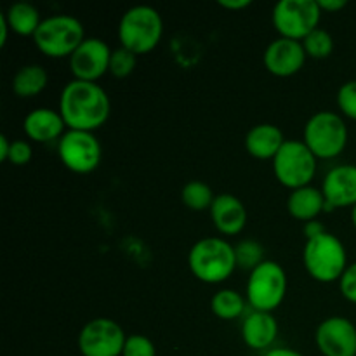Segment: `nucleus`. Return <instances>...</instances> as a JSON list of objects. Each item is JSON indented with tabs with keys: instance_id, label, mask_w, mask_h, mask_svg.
I'll return each instance as SVG.
<instances>
[{
	"instance_id": "f257e3e1",
	"label": "nucleus",
	"mask_w": 356,
	"mask_h": 356,
	"mask_svg": "<svg viewBox=\"0 0 356 356\" xmlns=\"http://www.w3.org/2000/svg\"><path fill=\"white\" fill-rule=\"evenodd\" d=\"M59 113L72 131L94 132L110 118L111 101L97 82L73 79L63 87Z\"/></svg>"
},
{
	"instance_id": "f03ea898",
	"label": "nucleus",
	"mask_w": 356,
	"mask_h": 356,
	"mask_svg": "<svg viewBox=\"0 0 356 356\" xmlns=\"http://www.w3.org/2000/svg\"><path fill=\"white\" fill-rule=\"evenodd\" d=\"M188 266L195 278L209 285L228 280L236 270L235 245L219 236H205L193 243L188 254Z\"/></svg>"
},
{
	"instance_id": "7ed1b4c3",
	"label": "nucleus",
	"mask_w": 356,
	"mask_h": 356,
	"mask_svg": "<svg viewBox=\"0 0 356 356\" xmlns=\"http://www.w3.org/2000/svg\"><path fill=\"white\" fill-rule=\"evenodd\" d=\"M302 264L309 277L320 284L339 282L348 268L346 247L334 233L325 232L315 238L306 240Z\"/></svg>"
},
{
	"instance_id": "20e7f679",
	"label": "nucleus",
	"mask_w": 356,
	"mask_h": 356,
	"mask_svg": "<svg viewBox=\"0 0 356 356\" xmlns=\"http://www.w3.org/2000/svg\"><path fill=\"white\" fill-rule=\"evenodd\" d=\"M163 35V21L159 10L152 6H134L125 10L118 23L120 47L143 56L160 44Z\"/></svg>"
},
{
	"instance_id": "39448f33",
	"label": "nucleus",
	"mask_w": 356,
	"mask_h": 356,
	"mask_svg": "<svg viewBox=\"0 0 356 356\" xmlns=\"http://www.w3.org/2000/svg\"><path fill=\"white\" fill-rule=\"evenodd\" d=\"M83 23L70 14L44 17L33 35V44L47 58H70L86 40Z\"/></svg>"
},
{
	"instance_id": "423d86ee",
	"label": "nucleus",
	"mask_w": 356,
	"mask_h": 356,
	"mask_svg": "<svg viewBox=\"0 0 356 356\" xmlns=\"http://www.w3.org/2000/svg\"><path fill=\"white\" fill-rule=\"evenodd\" d=\"M350 132L339 113L323 110L308 118L302 131V141L318 160H330L339 156L348 146Z\"/></svg>"
},
{
	"instance_id": "0eeeda50",
	"label": "nucleus",
	"mask_w": 356,
	"mask_h": 356,
	"mask_svg": "<svg viewBox=\"0 0 356 356\" xmlns=\"http://www.w3.org/2000/svg\"><path fill=\"white\" fill-rule=\"evenodd\" d=\"M287 273L277 261L266 259L250 271L247 280V302L256 312L273 313L284 302L287 294Z\"/></svg>"
},
{
	"instance_id": "6e6552de",
	"label": "nucleus",
	"mask_w": 356,
	"mask_h": 356,
	"mask_svg": "<svg viewBox=\"0 0 356 356\" xmlns=\"http://www.w3.org/2000/svg\"><path fill=\"white\" fill-rule=\"evenodd\" d=\"M316 163L318 159L313 155L305 141L292 139L285 141L273 159V172L282 186L294 191L312 184L316 174Z\"/></svg>"
},
{
	"instance_id": "1a4fd4ad",
	"label": "nucleus",
	"mask_w": 356,
	"mask_h": 356,
	"mask_svg": "<svg viewBox=\"0 0 356 356\" xmlns=\"http://www.w3.org/2000/svg\"><path fill=\"white\" fill-rule=\"evenodd\" d=\"M271 21L280 37L302 42L320 28L322 9L316 0H280L275 3Z\"/></svg>"
},
{
	"instance_id": "9d476101",
	"label": "nucleus",
	"mask_w": 356,
	"mask_h": 356,
	"mask_svg": "<svg viewBox=\"0 0 356 356\" xmlns=\"http://www.w3.org/2000/svg\"><path fill=\"white\" fill-rule=\"evenodd\" d=\"M58 155L70 172L90 174L99 167L103 148L94 132L68 129L58 141Z\"/></svg>"
},
{
	"instance_id": "9b49d317",
	"label": "nucleus",
	"mask_w": 356,
	"mask_h": 356,
	"mask_svg": "<svg viewBox=\"0 0 356 356\" xmlns=\"http://www.w3.org/2000/svg\"><path fill=\"white\" fill-rule=\"evenodd\" d=\"M125 336L120 323L111 318H92L80 329L76 346L82 356H122Z\"/></svg>"
},
{
	"instance_id": "f8f14e48",
	"label": "nucleus",
	"mask_w": 356,
	"mask_h": 356,
	"mask_svg": "<svg viewBox=\"0 0 356 356\" xmlns=\"http://www.w3.org/2000/svg\"><path fill=\"white\" fill-rule=\"evenodd\" d=\"M111 49L104 40L89 37L70 56V70L75 80L97 82L104 73L110 72Z\"/></svg>"
},
{
	"instance_id": "ddd939ff",
	"label": "nucleus",
	"mask_w": 356,
	"mask_h": 356,
	"mask_svg": "<svg viewBox=\"0 0 356 356\" xmlns=\"http://www.w3.org/2000/svg\"><path fill=\"white\" fill-rule=\"evenodd\" d=\"M315 344L323 356H356V325L346 316H329L316 327Z\"/></svg>"
},
{
	"instance_id": "4468645a",
	"label": "nucleus",
	"mask_w": 356,
	"mask_h": 356,
	"mask_svg": "<svg viewBox=\"0 0 356 356\" xmlns=\"http://www.w3.org/2000/svg\"><path fill=\"white\" fill-rule=\"evenodd\" d=\"M306 58H308V54H306L302 42L278 37L273 42H270V45L264 51L263 61L271 75L287 79V76L301 72Z\"/></svg>"
},
{
	"instance_id": "2eb2a0df",
	"label": "nucleus",
	"mask_w": 356,
	"mask_h": 356,
	"mask_svg": "<svg viewBox=\"0 0 356 356\" xmlns=\"http://www.w3.org/2000/svg\"><path fill=\"white\" fill-rule=\"evenodd\" d=\"M325 212L356 205V165L343 163L327 172L322 183Z\"/></svg>"
},
{
	"instance_id": "dca6fc26",
	"label": "nucleus",
	"mask_w": 356,
	"mask_h": 356,
	"mask_svg": "<svg viewBox=\"0 0 356 356\" xmlns=\"http://www.w3.org/2000/svg\"><path fill=\"white\" fill-rule=\"evenodd\" d=\"M209 212L216 229L226 236L240 235L249 219L243 202L232 193L216 195V200Z\"/></svg>"
},
{
	"instance_id": "f3484780",
	"label": "nucleus",
	"mask_w": 356,
	"mask_h": 356,
	"mask_svg": "<svg viewBox=\"0 0 356 356\" xmlns=\"http://www.w3.org/2000/svg\"><path fill=\"white\" fill-rule=\"evenodd\" d=\"M23 131L28 139L35 143L59 141L66 132V122L59 110L52 108H35L24 117Z\"/></svg>"
},
{
	"instance_id": "a211bd4d",
	"label": "nucleus",
	"mask_w": 356,
	"mask_h": 356,
	"mask_svg": "<svg viewBox=\"0 0 356 356\" xmlns=\"http://www.w3.org/2000/svg\"><path fill=\"white\" fill-rule=\"evenodd\" d=\"M278 322L273 313L252 312L242 322V339L250 350H268L277 341Z\"/></svg>"
},
{
	"instance_id": "6ab92c4d",
	"label": "nucleus",
	"mask_w": 356,
	"mask_h": 356,
	"mask_svg": "<svg viewBox=\"0 0 356 356\" xmlns=\"http://www.w3.org/2000/svg\"><path fill=\"white\" fill-rule=\"evenodd\" d=\"M287 139L284 138V132L273 124H257L245 134L247 153L257 160H271L277 156L282 146L285 145Z\"/></svg>"
},
{
	"instance_id": "aec40b11",
	"label": "nucleus",
	"mask_w": 356,
	"mask_h": 356,
	"mask_svg": "<svg viewBox=\"0 0 356 356\" xmlns=\"http://www.w3.org/2000/svg\"><path fill=\"white\" fill-rule=\"evenodd\" d=\"M287 211L298 221L306 222L316 221L322 212H325V197L322 190L315 186H305L291 191L287 198Z\"/></svg>"
},
{
	"instance_id": "412c9836",
	"label": "nucleus",
	"mask_w": 356,
	"mask_h": 356,
	"mask_svg": "<svg viewBox=\"0 0 356 356\" xmlns=\"http://www.w3.org/2000/svg\"><path fill=\"white\" fill-rule=\"evenodd\" d=\"M49 83L47 70L42 65L31 63V65H24L14 73L13 76V90L16 96L28 99V97H35L45 90Z\"/></svg>"
},
{
	"instance_id": "4be33fe9",
	"label": "nucleus",
	"mask_w": 356,
	"mask_h": 356,
	"mask_svg": "<svg viewBox=\"0 0 356 356\" xmlns=\"http://www.w3.org/2000/svg\"><path fill=\"white\" fill-rule=\"evenodd\" d=\"M3 13H6L7 21H9L10 31L19 35V37L33 38L42 19H44L37 7L30 2H14Z\"/></svg>"
},
{
	"instance_id": "5701e85b",
	"label": "nucleus",
	"mask_w": 356,
	"mask_h": 356,
	"mask_svg": "<svg viewBox=\"0 0 356 356\" xmlns=\"http://www.w3.org/2000/svg\"><path fill=\"white\" fill-rule=\"evenodd\" d=\"M245 299L233 289H221L211 299V309L218 318L236 320L245 312Z\"/></svg>"
},
{
	"instance_id": "b1692460",
	"label": "nucleus",
	"mask_w": 356,
	"mask_h": 356,
	"mask_svg": "<svg viewBox=\"0 0 356 356\" xmlns=\"http://www.w3.org/2000/svg\"><path fill=\"white\" fill-rule=\"evenodd\" d=\"M181 200L190 211L204 212L211 211L216 200V195L209 184L204 181H188L181 190Z\"/></svg>"
},
{
	"instance_id": "393cba45",
	"label": "nucleus",
	"mask_w": 356,
	"mask_h": 356,
	"mask_svg": "<svg viewBox=\"0 0 356 356\" xmlns=\"http://www.w3.org/2000/svg\"><path fill=\"white\" fill-rule=\"evenodd\" d=\"M235 257H236V266L242 268V270L252 271L256 270L259 264H263L264 261V247L261 245L257 240L245 238L240 240L235 245Z\"/></svg>"
},
{
	"instance_id": "a878e982",
	"label": "nucleus",
	"mask_w": 356,
	"mask_h": 356,
	"mask_svg": "<svg viewBox=\"0 0 356 356\" xmlns=\"http://www.w3.org/2000/svg\"><path fill=\"white\" fill-rule=\"evenodd\" d=\"M305 51L312 59H327L334 52V38L323 28H316L302 40Z\"/></svg>"
},
{
	"instance_id": "bb28decb",
	"label": "nucleus",
	"mask_w": 356,
	"mask_h": 356,
	"mask_svg": "<svg viewBox=\"0 0 356 356\" xmlns=\"http://www.w3.org/2000/svg\"><path fill=\"white\" fill-rule=\"evenodd\" d=\"M138 66V56L124 47H118L111 52L110 73L115 79H127Z\"/></svg>"
},
{
	"instance_id": "cd10ccee",
	"label": "nucleus",
	"mask_w": 356,
	"mask_h": 356,
	"mask_svg": "<svg viewBox=\"0 0 356 356\" xmlns=\"http://www.w3.org/2000/svg\"><path fill=\"white\" fill-rule=\"evenodd\" d=\"M337 106L344 117L356 120V80H348L339 87Z\"/></svg>"
},
{
	"instance_id": "c85d7f7f",
	"label": "nucleus",
	"mask_w": 356,
	"mask_h": 356,
	"mask_svg": "<svg viewBox=\"0 0 356 356\" xmlns=\"http://www.w3.org/2000/svg\"><path fill=\"white\" fill-rule=\"evenodd\" d=\"M122 356H156V348L149 337L143 334H131L125 341Z\"/></svg>"
},
{
	"instance_id": "c756f323",
	"label": "nucleus",
	"mask_w": 356,
	"mask_h": 356,
	"mask_svg": "<svg viewBox=\"0 0 356 356\" xmlns=\"http://www.w3.org/2000/svg\"><path fill=\"white\" fill-rule=\"evenodd\" d=\"M33 156V149H31V145L28 141H23V139H17V141H13L9 152V159L7 162L13 163V165H26L28 162Z\"/></svg>"
},
{
	"instance_id": "7c9ffc66",
	"label": "nucleus",
	"mask_w": 356,
	"mask_h": 356,
	"mask_svg": "<svg viewBox=\"0 0 356 356\" xmlns=\"http://www.w3.org/2000/svg\"><path fill=\"white\" fill-rule=\"evenodd\" d=\"M339 291L346 301L356 305V263L348 264L346 271L339 280Z\"/></svg>"
},
{
	"instance_id": "2f4dec72",
	"label": "nucleus",
	"mask_w": 356,
	"mask_h": 356,
	"mask_svg": "<svg viewBox=\"0 0 356 356\" xmlns=\"http://www.w3.org/2000/svg\"><path fill=\"white\" fill-rule=\"evenodd\" d=\"M322 13H339L348 6L346 0H316Z\"/></svg>"
},
{
	"instance_id": "473e14b6",
	"label": "nucleus",
	"mask_w": 356,
	"mask_h": 356,
	"mask_svg": "<svg viewBox=\"0 0 356 356\" xmlns=\"http://www.w3.org/2000/svg\"><path fill=\"white\" fill-rule=\"evenodd\" d=\"M250 3H252L250 0H219L218 6L228 10H242V9H247Z\"/></svg>"
},
{
	"instance_id": "72a5a7b5",
	"label": "nucleus",
	"mask_w": 356,
	"mask_h": 356,
	"mask_svg": "<svg viewBox=\"0 0 356 356\" xmlns=\"http://www.w3.org/2000/svg\"><path fill=\"white\" fill-rule=\"evenodd\" d=\"M325 232H327V229L323 228L322 225H320L318 219H316V221H309V222H306V225H305V236H306V240L315 238V236L322 235V233H325Z\"/></svg>"
},
{
	"instance_id": "f704fd0d",
	"label": "nucleus",
	"mask_w": 356,
	"mask_h": 356,
	"mask_svg": "<svg viewBox=\"0 0 356 356\" xmlns=\"http://www.w3.org/2000/svg\"><path fill=\"white\" fill-rule=\"evenodd\" d=\"M9 31H10V26H9V21H7L6 17V13H0V47H3V45L7 44V38H9Z\"/></svg>"
},
{
	"instance_id": "c9c22d12",
	"label": "nucleus",
	"mask_w": 356,
	"mask_h": 356,
	"mask_svg": "<svg viewBox=\"0 0 356 356\" xmlns=\"http://www.w3.org/2000/svg\"><path fill=\"white\" fill-rule=\"evenodd\" d=\"M264 356H305V355L292 350V348H271V350H268L266 353H264Z\"/></svg>"
},
{
	"instance_id": "e433bc0d",
	"label": "nucleus",
	"mask_w": 356,
	"mask_h": 356,
	"mask_svg": "<svg viewBox=\"0 0 356 356\" xmlns=\"http://www.w3.org/2000/svg\"><path fill=\"white\" fill-rule=\"evenodd\" d=\"M10 145H13V141H9L7 136H0V160H2V162H7V159H9Z\"/></svg>"
},
{
	"instance_id": "4c0bfd02",
	"label": "nucleus",
	"mask_w": 356,
	"mask_h": 356,
	"mask_svg": "<svg viewBox=\"0 0 356 356\" xmlns=\"http://www.w3.org/2000/svg\"><path fill=\"white\" fill-rule=\"evenodd\" d=\"M351 222H353L355 229H356V205L353 209H351Z\"/></svg>"
}]
</instances>
